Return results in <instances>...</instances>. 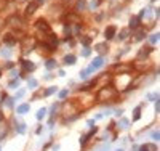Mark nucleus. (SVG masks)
Here are the masks:
<instances>
[{
	"mask_svg": "<svg viewBox=\"0 0 160 151\" xmlns=\"http://www.w3.org/2000/svg\"><path fill=\"white\" fill-rule=\"evenodd\" d=\"M103 64H104V60L101 58V56H98V58H95V60H93V63H91V66H90V68H91V69L95 71V69H98V68H101Z\"/></svg>",
	"mask_w": 160,
	"mask_h": 151,
	"instance_id": "obj_1",
	"label": "nucleus"
},
{
	"mask_svg": "<svg viewBox=\"0 0 160 151\" xmlns=\"http://www.w3.org/2000/svg\"><path fill=\"white\" fill-rule=\"evenodd\" d=\"M37 29H40V31H45V32H50V26L46 24L45 20H38V21H37Z\"/></svg>",
	"mask_w": 160,
	"mask_h": 151,
	"instance_id": "obj_2",
	"label": "nucleus"
},
{
	"mask_svg": "<svg viewBox=\"0 0 160 151\" xmlns=\"http://www.w3.org/2000/svg\"><path fill=\"white\" fill-rule=\"evenodd\" d=\"M37 8H38V2H31V3L27 5V8H26V13L27 15H32Z\"/></svg>",
	"mask_w": 160,
	"mask_h": 151,
	"instance_id": "obj_3",
	"label": "nucleus"
},
{
	"mask_svg": "<svg viewBox=\"0 0 160 151\" xmlns=\"http://www.w3.org/2000/svg\"><path fill=\"white\" fill-rule=\"evenodd\" d=\"M29 109H31V106L27 105V103H24V105L18 106V109H16V112H18V114H26V112H29Z\"/></svg>",
	"mask_w": 160,
	"mask_h": 151,
	"instance_id": "obj_4",
	"label": "nucleus"
},
{
	"mask_svg": "<svg viewBox=\"0 0 160 151\" xmlns=\"http://www.w3.org/2000/svg\"><path fill=\"white\" fill-rule=\"evenodd\" d=\"M34 68H35V66H34V63H32V61H27V60H24V61H23V69L24 71H34Z\"/></svg>",
	"mask_w": 160,
	"mask_h": 151,
	"instance_id": "obj_5",
	"label": "nucleus"
},
{
	"mask_svg": "<svg viewBox=\"0 0 160 151\" xmlns=\"http://www.w3.org/2000/svg\"><path fill=\"white\" fill-rule=\"evenodd\" d=\"M114 35H115V27H114V26H109V27L106 29V39L111 40Z\"/></svg>",
	"mask_w": 160,
	"mask_h": 151,
	"instance_id": "obj_6",
	"label": "nucleus"
},
{
	"mask_svg": "<svg viewBox=\"0 0 160 151\" xmlns=\"http://www.w3.org/2000/svg\"><path fill=\"white\" fill-rule=\"evenodd\" d=\"M139 151H157V148H155V145L147 143V145H142V146L139 148Z\"/></svg>",
	"mask_w": 160,
	"mask_h": 151,
	"instance_id": "obj_7",
	"label": "nucleus"
},
{
	"mask_svg": "<svg viewBox=\"0 0 160 151\" xmlns=\"http://www.w3.org/2000/svg\"><path fill=\"white\" fill-rule=\"evenodd\" d=\"M138 26H139V18L134 16V18H131V21H130V29H136Z\"/></svg>",
	"mask_w": 160,
	"mask_h": 151,
	"instance_id": "obj_8",
	"label": "nucleus"
},
{
	"mask_svg": "<svg viewBox=\"0 0 160 151\" xmlns=\"http://www.w3.org/2000/svg\"><path fill=\"white\" fill-rule=\"evenodd\" d=\"M75 63V56L74 55H66L64 56V64H74Z\"/></svg>",
	"mask_w": 160,
	"mask_h": 151,
	"instance_id": "obj_9",
	"label": "nucleus"
},
{
	"mask_svg": "<svg viewBox=\"0 0 160 151\" xmlns=\"http://www.w3.org/2000/svg\"><path fill=\"white\" fill-rule=\"evenodd\" d=\"M139 112H141V106H138V108L134 109V114H133V121H138V119H139V117H141V114H139Z\"/></svg>",
	"mask_w": 160,
	"mask_h": 151,
	"instance_id": "obj_10",
	"label": "nucleus"
},
{
	"mask_svg": "<svg viewBox=\"0 0 160 151\" xmlns=\"http://www.w3.org/2000/svg\"><path fill=\"white\" fill-rule=\"evenodd\" d=\"M45 112H46V109H45V108L38 109V112H37V119H38V121H42L43 117H45Z\"/></svg>",
	"mask_w": 160,
	"mask_h": 151,
	"instance_id": "obj_11",
	"label": "nucleus"
},
{
	"mask_svg": "<svg viewBox=\"0 0 160 151\" xmlns=\"http://www.w3.org/2000/svg\"><path fill=\"white\" fill-rule=\"evenodd\" d=\"M27 85H29V89H35L37 87V81L35 79H27Z\"/></svg>",
	"mask_w": 160,
	"mask_h": 151,
	"instance_id": "obj_12",
	"label": "nucleus"
},
{
	"mask_svg": "<svg viewBox=\"0 0 160 151\" xmlns=\"http://www.w3.org/2000/svg\"><path fill=\"white\" fill-rule=\"evenodd\" d=\"M46 68H48V69H54V68H56V61H54V60H48V61H46Z\"/></svg>",
	"mask_w": 160,
	"mask_h": 151,
	"instance_id": "obj_13",
	"label": "nucleus"
},
{
	"mask_svg": "<svg viewBox=\"0 0 160 151\" xmlns=\"http://www.w3.org/2000/svg\"><path fill=\"white\" fill-rule=\"evenodd\" d=\"M91 68H88V69H85V71H82V72H80V77H82V79H87L88 77V74H90V72H91Z\"/></svg>",
	"mask_w": 160,
	"mask_h": 151,
	"instance_id": "obj_14",
	"label": "nucleus"
},
{
	"mask_svg": "<svg viewBox=\"0 0 160 151\" xmlns=\"http://www.w3.org/2000/svg\"><path fill=\"white\" fill-rule=\"evenodd\" d=\"M98 51L106 53V51H107V45H106V43H99V45H98Z\"/></svg>",
	"mask_w": 160,
	"mask_h": 151,
	"instance_id": "obj_15",
	"label": "nucleus"
},
{
	"mask_svg": "<svg viewBox=\"0 0 160 151\" xmlns=\"http://www.w3.org/2000/svg\"><path fill=\"white\" fill-rule=\"evenodd\" d=\"M85 7H87L85 0H79V2H77V10H83Z\"/></svg>",
	"mask_w": 160,
	"mask_h": 151,
	"instance_id": "obj_16",
	"label": "nucleus"
},
{
	"mask_svg": "<svg viewBox=\"0 0 160 151\" xmlns=\"http://www.w3.org/2000/svg\"><path fill=\"white\" fill-rule=\"evenodd\" d=\"M159 42V34H152L151 35V43H157Z\"/></svg>",
	"mask_w": 160,
	"mask_h": 151,
	"instance_id": "obj_17",
	"label": "nucleus"
},
{
	"mask_svg": "<svg viewBox=\"0 0 160 151\" xmlns=\"http://www.w3.org/2000/svg\"><path fill=\"white\" fill-rule=\"evenodd\" d=\"M98 5H99V2H98V0H93V2H90V3H88V7H90V8L93 10V8H96Z\"/></svg>",
	"mask_w": 160,
	"mask_h": 151,
	"instance_id": "obj_18",
	"label": "nucleus"
},
{
	"mask_svg": "<svg viewBox=\"0 0 160 151\" xmlns=\"http://www.w3.org/2000/svg\"><path fill=\"white\" fill-rule=\"evenodd\" d=\"M126 127H128V121L122 119V121H120V129H126Z\"/></svg>",
	"mask_w": 160,
	"mask_h": 151,
	"instance_id": "obj_19",
	"label": "nucleus"
},
{
	"mask_svg": "<svg viewBox=\"0 0 160 151\" xmlns=\"http://www.w3.org/2000/svg\"><path fill=\"white\" fill-rule=\"evenodd\" d=\"M16 129H18V132H19V133H24V130H26V124H19Z\"/></svg>",
	"mask_w": 160,
	"mask_h": 151,
	"instance_id": "obj_20",
	"label": "nucleus"
},
{
	"mask_svg": "<svg viewBox=\"0 0 160 151\" xmlns=\"http://www.w3.org/2000/svg\"><path fill=\"white\" fill-rule=\"evenodd\" d=\"M18 85H19V81H18V79H16V81H11V82H10V87H11V89H16Z\"/></svg>",
	"mask_w": 160,
	"mask_h": 151,
	"instance_id": "obj_21",
	"label": "nucleus"
},
{
	"mask_svg": "<svg viewBox=\"0 0 160 151\" xmlns=\"http://www.w3.org/2000/svg\"><path fill=\"white\" fill-rule=\"evenodd\" d=\"M82 43H83V45H90V43H91V39H90V37H85V39H82Z\"/></svg>",
	"mask_w": 160,
	"mask_h": 151,
	"instance_id": "obj_22",
	"label": "nucleus"
},
{
	"mask_svg": "<svg viewBox=\"0 0 160 151\" xmlns=\"http://www.w3.org/2000/svg\"><path fill=\"white\" fill-rule=\"evenodd\" d=\"M56 87H51V89H48V90H46V92H45V95H51V93H54V92H56Z\"/></svg>",
	"mask_w": 160,
	"mask_h": 151,
	"instance_id": "obj_23",
	"label": "nucleus"
},
{
	"mask_svg": "<svg viewBox=\"0 0 160 151\" xmlns=\"http://www.w3.org/2000/svg\"><path fill=\"white\" fill-rule=\"evenodd\" d=\"M5 42L10 43V45H13V43H15V39H11V37H8V35H7V37H5Z\"/></svg>",
	"mask_w": 160,
	"mask_h": 151,
	"instance_id": "obj_24",
	"label": "nucleus"
},
{
	"mask_svg": "<svg viewBox=\"0 0 160 151\" xmlns=\"http://www.w3.org/2000/svg\"><path fill=\"white\" fill-rule=\"evenodd\" d=\"M126 32H128V31H126V29H123V31L120 32V39H122V40H123V39H125V37H126Z\"/></svg>",
	"mask_w": 160,
	"mask_h": 151,
	"instance_id": "obj_25",
	"label": "nucleus"
},
{
	"mask_svg": "<svg viewBox=\"0 0 160 151\" xmlns=\"http://www.w3.org/2000/svg\"><path fill=\"white\" fill-rule=\"evenodd\" d=\"M67 97V90H62L61 93H59V98H66Z\"/></svg>",
	"mask_w": 160,
	"mask_h": 151,
	"instance_id": "obj_26",
	"label": "nucleus"
},
{
	"mask_svg": "<svg viewBox=\"0 0 160 151\" xmlns=\"http://www.w3.org/2000/svg\"><path fill=\"white\" fill-rule=\"evenodd\" d=\"M67 21H77V18H75L74 15H69V16H67Z\"/></svg>",
	"mask_w": 160,
	"mask_h": 151,
	"instance_id": "obj_27",
	"label": "nucleus"
},
{
	"mask_svg": "<svg viewBox=\"0 0 160 151\" xmlns=\"http://www.w3.org/2000/svg\"><path fill=\"white\" fill-rule=\"evenodd\" d=\"M82 55H83V56H88V55H90V48H85V50L82 51Z\"/></svg>",
	"mask_w": 160,
	"mask_h": 151,
	"instance_id": "obj_28",
	"label": "nucleus"
},
{
	"mask_svg": "<svg viewBox=\"0 0 160 151\" xmlns=\"http://www.w3.org/2000/svg\"><path fill=\"white\" fill-rule=\"evenodd\" d=\"M159 137H160V133H159V132H154V133H152V138H155V141L159 140Z\"/></svg>",
	"mask_w": 160,
	"mask_h": 151,
	"instance_id": "obj_29",
	"label": "nucleus"
},
{
	"mask_svg": "<svg viewBox=\"0 0 160 151\" xmlns=\"http://www.w3.org/2000/svg\"><path fill=\"white\" fill-rule=\"evenodd\" d=\"M2 55H3V56H10V50H3Z\"/></svg>",
	"mask_w": 160,
	"mask_h": 151,
	"instance_id": "obj_30",
	"label": "nucleus"
},
{
	"mask_svg": "<svg viewBox=\"0 0 160 151\" xmlns=\"http://www.w3.org/2000/svg\"><path fill=\"white\" fill-rule=\"evenodd\" d=\"M2 121H3V114H2V112H0V122H2Z\"/></svg>",
	"mask_w": 160,
	"mask_h": 151,
	"instance_id": "obj_31",
	"label": "nucleus"
},
{
	"mask_svg": "<svg viewBox=\"0 0 160 151\" xmlns=\"http://www.w3.org/2000/svg\"><path fill=\"white\" fill-rule=\"evenodd\" d=\"M117 151H123V150H117Z\"/></svg>",
	"mask_w": 160,
	"mask_h": 151,
	"instance_id": "obj_32",
	"label": "nucleus"
}]
</instances>
